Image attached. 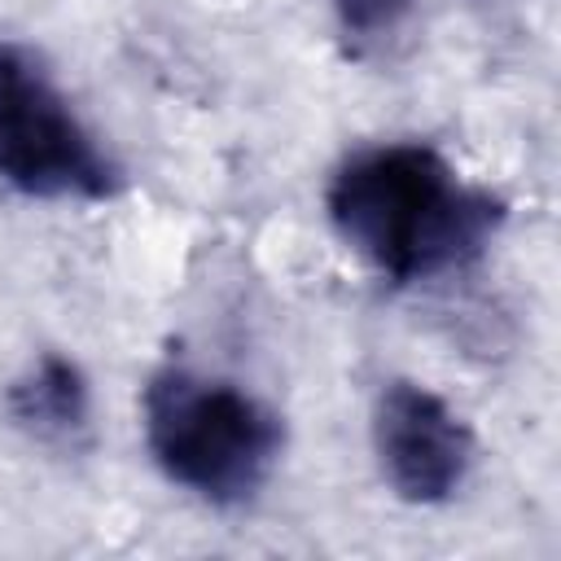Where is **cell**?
<instances>
[{"mask_svg": "<svg viewBox=\"0 0 561 561\" xmlns=\"http://www.w3.org/2000/svg\"><path fill=\"white\" fill-rule=\"evenodd\" d=\"M333 232L394 285L460 272L504 224V202L465 184L430 145H377L337 167L324 193Z\"/></svg>", "mask_w": 561, "mask_h": 561, "instance_id": "1", "label": "cell"}, {"mask_svg": "<svg viewBox=\"0 0 561 561\" xmlns=\"http://www.w3.org/2000/svg\"><path fill=\"white\" fill-rule=\"evenodd\" d=\"M145 443L175 486L232 508L263 491L280 460L285 430L280 416L241 386L162 368L145 386Z\"/></svg>", "mask_w": 561, "mask_h": 561, "instance_id": "2", "label": "cell"}, {"mask_svg": "<svg viewBox=\"0 0 561 561\" xmlns=\"http://www.w3.org/2000/svg\"><path fill=\"white\" fill-rule=\"evenodd\" d=\"M0 180L39 202H105L123 184L44 61L22 44H0Z\"/></svg>", "mask_w": 561, "mask_h": 561, "instance_id": "3", "label": "cell"}, {"mask_svg": "<svg viewBox=\"0 0 561 561\" xmlns=\"http://www.w3.org/2000/svg\"><path fill=\"white\" fill-rule=\"evenodd\" d=\"M373 451L403 504H447L473 465L469 421L421 381H390L373 408Z\"/></svg>", "mask_w": 561, "mask_h": 561, "instance_id": "4", "label": "cell"}, {"mask_svg": "<svg viewBox=\"0 0 561 561\" xmlns=\"http://www.w3.org/2000/svg\"><path fill=\"white\" fill-rule=\"evenodd\" d=\"M9 416L39 443L75 447L92 421V399L79 364L66 355H39L9 386Z\"/></svg>", "mask_w": 561, "mask_h": 561, "instance_id": "5", "label": "cell"}]
</instances>
